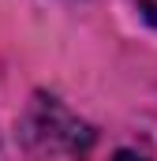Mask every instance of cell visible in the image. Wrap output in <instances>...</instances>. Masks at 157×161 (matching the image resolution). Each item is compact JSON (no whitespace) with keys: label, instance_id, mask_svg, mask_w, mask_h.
Listing matches in <instances>:
<instances>
[{"label":"cell","instance_id":"1","mask_svg":"<svg viewBox=\"0 0 157 161\" xmlns=\"http://www.w3.org/2000/svg\"><path fill=\"white\" fill-rule=\"evenodd\" d=\"M23 135L30 142V150L41 158H60V161H75L90 150L94 131L86 124L71 116L56 97H38L30 116L23 124Z\"/></svg>","mask_w":157,"mask_h":161},{"label":"cell","instance_id":"2","mask_svg":"<svg viewBox=\"0 0 157 161\" xmlns=\"http://www.w3.org/2000/svg\"><path fill=\"white\" fill-rule=\"evenodd\" d=\"M138 4H142V15L157 23V0H138Z\"/></svg>","mask_w":157,"mask_h":161},{"label":"cell","instance_id":"3","mask_svg":"<svg viewBox=\"0 0 157 161\" xmlns=\"http://www.w3.org/2000/svg\"><path fill=\"white\" fill-rule=\"evenodd\" d=\"M112 161H150V158H142V154H127V150H123V154H116Z\"/></svg>","mask_w":157,"mask_h":161}]
</instances>
